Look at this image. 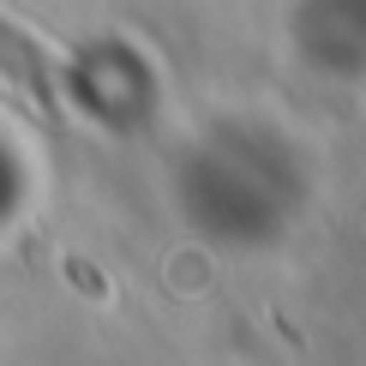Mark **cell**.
Instances as JSON below:
<instances>
[{
    "mask_svg": "<svg viewBox=\"0 0 366 366\" xmlns=\"http://www.w3.org/2000/svg\"><path fill=\"white\" fill-rule=\"evenodd\" d=\"M0 79H6L19 97L36 109L49 127H60V97H54V60H49V49H42L30 30H19L0 12Z\"/></svg>",
    "mask_w": 366,
    "mask_h": 366,
    "instance_id": "cell-1",
    "label": "cell"
}]
</instances>
